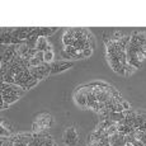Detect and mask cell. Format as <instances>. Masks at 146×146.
I'll return each instance as SVG.
<instances>
[{"instance_id": "6", "label": "cell", "mask_w": 146, "mask_h": 146, "mask_svg": "<svg viewBox=\"0 0 146 146\" xmlns=\"http://www.w3.org/2000/svg\"><path fill=\"white\" fill-rule=\"evenodd\" d=\"M125 118V116H123V113H118V112H112L111 116H109V119L113 121L114 123H118L121 119Z\"/></svg>"}, {"instance_id": "16", "label": "cell", "mask_w": 146, "mask_h": 146, "mask_svg": "<svg viewBox=\"0 0 146 146\" xmlns=\"http://www.w3.org/2000/svg\"><path fill=\"white\" fill-rule=\"evenodd\" d=\"M93 53V47L92 48H85V50H83V55H84V57H89V56Z\"/></svg>"}, {"instance_id": "22", "label": "cell", "mask_w": 146, "mask_h": 146, "mask_svg": "<svg viewBox=\"0 0 146 146\" xmlns=\"http://www.w3.org/2000/svg\"><path fill=\"white\" fill-rule=\"evenodd\" d=\"M140 141H141L144 145H146V133H144V136H142L141 139H140Z\"/></svg>"}, {"instance_id": "26", "label": "cell", "mask_w": 146, "mask_h": 146, "mask_svg": "<svg viewBox=\"0 0 146 146\" xmlns=\"http://www.w3.org/2000/svg\"><path fill=\"white\" fill-rule=\"evenodd\" d=\"M145 122H146V121H145Z\"/></svg>"}, {"instance_id": "11", "label": "cell", "mask_w": 146, "mask_h": 146, "mask_svg": "<svg viewBox=\"0 0 146 146\" xmlns=\"http://www.w3.org/2000/svg\"><path fill=\"white\" fill-rule=\"evenodd\" d=\"M52 60H53V52H52V51H47V52H44V62L50 64Z\"/></svg>"}, {"instance_id": "10", "label": "cell", "mask_w": 146, "mask_h": 146, "mask_svg": "<svg viewBox=\"0 0 146 146\" xmlns=\"http://www.w3.org/2000/svg\"><path fill=\"white\" fill-rule=\"evenodd\" d=\"M43 31H44V36L48 37V36H52V33H55L57 31V28H53V27H43Z\"/></svg>"}, {"instance_id": "20", "label": "cell", "mask_w": 146, "mask_h": 146, "mask_svg": "<svg viewBox=\"0 0 146 146\" xmlns=\"http://www.w3.org/2000/svg\"><path fill=\"white\" fill-rule=\"evenodd\" d=\"M132 145H133V146H145L141 141H140V140H135V141L132 142Z\"/></svg>"}, {"instance_id": "2", "label": "cell", "mask_w": 146, "mask_h": 146, "mask_svg": "<svg viewBox=\"0 0 146 146\" xmlns=\"http://www.w3.org/2000/svg\"><path fill=\"white\" fill-rule=\"evenodd\" d=\"M72 66L71 62H55L51 65V72L50 75H53V74H57V72H62L65 70L70 69Z\"/></svg>"}, {"instance_id": "7", "label": "cell", "mask_w": 146, "mask_h": 146, "mask_svg": "<svg viewBox=\"0 0 146 146\" xmlns=\"http://www.w3.org/2000/svg\"><path fill=\"white\" fill-rule=\"evenodd\" d=\"M28 51H29V47H28L26 43L24 44H18V46H17V52H18V55L26 56L28 53Z\"/></svg>"}, {"instance_id": "18", "label": "cell", "mask_w": 146, "mask_h": 146, "mask_svg": "<svg viewBox=\"0 0 146 146\" xmlns=\"http://www.w3.org/2000/svg\"><path fill=\"white\" fill-rule=\"evenodd\" d=\"M61 55H62L64 58H72V56L70 53H67L66 51H61Z\"/></svg>"}, {"instance_id": "14", "label": "cell", "mask_w": 146, "mask_h": 146, "mask_svg": "<svg viewBox=\"0 0 146 146\" xmlns=\"http://www.w3.org/2000/svg\"><path fill=\"white\" fill-rule=\"evenodd\" d=\"M135 70H136V69H135L133 66L128 65V64H127V65L125 66V71H126V75H131V74H132V72L135 71Z\"/></svg>"}, {"instance_id": "12", "label": "cell", "mask_w": 146, "mask_h": 146, "mask_svg": "<svg viewBox=\"0 0 146 146\" xmlns=\"http://www.w3.org/2000/svg\"><path fill=\"white\" fill-rule=\"evenodd\" d=\"M111 111H112V112H118V113H122L125 109H123V107H122V104H121V103H116V104H114V106L111 108Z\"/></svg>"}, {"instance_id": "23", "label": "cell", "mask_w": 146, "mask_h": 146, "mask_svg": "<svg viewBox=\"0 0 146 146\" xmlns=\"http://www.w3.org/2000/svg\"><path fill=\"white\" fill-rule=\"evenodd\" d=\"M14 146H27L24 142H21V141H18V142H14Z\"/></svg>"}, {"instance_id": "4", "label": "cell", "mask_w": 146, "mask_h": 146, "mask_svg": "<svg viewBox=\"0 0 146 146\" xmlns=\"http://www.w3.org/2000/svg\"><path fill=\"white\" fill-rule=\"evenodd\" d=\"M38 40H40V37H38V35H36V36H32V37H29L28 40L26 41V44L29 48H36L37 47V42Z\"/></svg>"}, {"instance_id": "25", "label": "cell", "mask_w": 146, "mask_h": 146, "mask_svg": "<svg viewBox=\"0 0 146 146\" xmlns=\"http://www.w3.org/2000/svg\"><path fill=\"white\" fill-rule=\"evenodd\" d=\"M126 146H133L132 144H126Z\"/></svg>"}, {"instance_id": "8", "label": "cell", "mask_w": 146, "mask_h": 146, "mask_svg": "<svg viewBox=\"0 0 146 146\" xmlns=\"http://www.w3.org/2000/svg\"><path fill=\"white\" fill-rule=\"evenodd\" d=\"M1 99L4 100V102H7L8 104H12V103L17 102V100L19 99V97H14V95H4V97H1Z\"/></svg>"}, {"instance_id": "17", "label": "cell", "mask_w": 146, "mask_h": 146, "mask_svg": "<svg viewBox=\"0 0 146 146\" xmlns=\"http://www.w3.org/2000/svg\"><path fill=\"white\" fill-rule=\"evenodd\" d=\"M121 104H122V107H123V109H125V111H128V109H131L130 104H128V103L126 102V100H123V102L121 103Z\"/></svg>"}, {"instance_id": "1", "label": "cell", "mask_w": 146, "mask_h": 146, "mask_svg": "<svg viewBox=\"0 0 146 146\" xmlns=\"http://www.w3.org/2000/svg\"><path fill=\"white\" fill-rule=\"evenodd\" d=\"M64 142L69 146H75L78 144V135L74 127H69L64 133Z\"/></svg>"}, {"instance_id": "27", "label": "cell", "mask_w": 146, "mask_h": 146, "mask_svg": "<svg viewBox=\"0 0 146 146\" xmlns=\"http://www.w3.org/2000/svg\"><path fill=\"white\" fill-rule=\"evenodd\" d=\"M145 146H146V145H145Z\"/></svg>"}, {"instance_id": "3", "label": "cell", "mask_w": 146, "mask_h": 146, "mask_svg": "<svg viewBox=\"0 0 146 146\" xmlns=\"http://www.w3.org/2000/svg\"><path fill=\"white\" fill-rule=\"evenodd\" d=\"M36 48L38 50V51H42V52H47V51H52L51 47L48 46V43H47L46 38L43 37H40V40L37 42V47Z\"/></svg>"}, {"instance_id": "24", "label": "cell", "mask_w": 146, "mask_h": 146, "mask_svg": "<svg viewBox=\"0 0 146 146\" xmlns=\"http://www.w3.org/2000/svg\"><path fill=\"white\" fill-rule=\"evenodd\" d=\"M141 53H142V55H144V56H145V58H146V50H144V51H142Z\"/></svg>"}, {"instance_id": "9", "label": "cell", "mask_w": 146, "mask_h": 146, "mask_svg": "<svg viewBox=\"0 0 146 146\" xmlns=\"http://www.w3.org/2000/svg\"><path fill=\"white\" fill-rule=\"evenodd\" d=\"M0 136L1 137H10L12 136V131H9L7 127L0 126Z\"/></svg>"}, {"instance_id": "21", "label": "cell", "mask_w": 146, "mask_h": 146, "mask_svg": "<svg viewBox=\"0 0 146 146\" xmlns=\"http://www.w3.org/2000/svg\"><path fill=\"white\" fill-rule=\"evenodd\" d=\"M144 58H145V56L142 55V53H137V60H139V61H141V62H142V60H144Z\"/></svg>"}, {"instance_id": "5", "label": "cell", "mask_w": 146, "mask_h": 146, "mask_svg": "<svg viewBox=\"0 0 146 146\" xmlns=\"http://www.w3.org/2000/svg\"><path fill=\"white\" fill-rule=\"evenodd\" d=\"M127 62H128V65L133 66L135 69H141V66H142V62H141V61L137 60V56H136V57L127 58Z\"/></svg>"}, {"instance_id": "15", "label": "cell", "mask_w": 146, "mask_h": 146, "mask_svg": "<svg viewBox=\"0 0 146 146\" xmlns=\"http://www.w3.org/2000/svg\"><path fill=\"white\" fill-rule=\"evenodd\" d=\"M37 83H38V80H32V81H31V83L29 84H28V85L26 86V88H23V90L24 92H26V90H28V89H31V88H33V86H35V85H37Z\"/></svg>"}, {"instance_id": "13", "label": "cell", "mask_w": 146, "mask_h": 146, "mask_svg": "<svg viewBox=\"0 0 146 146\" xmlns=\"http://www.w3.org/2000/svg\"><path fill=\"white\" fill-rule=\"evenodd\" d=\"M41 64H44V62H41V60L37 57H32L29 61V66H40Z\"/></svg>"}, {"instance_id": "19", "label": "cell", "mask_w": 146, "mask_h": 146, "mask_svg": "<svg viewBox=\"0 0 146 146\" xmlns=\"http://www.w3.org/2000/svg\"><path fill=\"white\" fill-rule=\"evenodd\" d=\"M8 107H9V104H8L7 102H4V100L1 99V103H0V108H1V109H7Z\"/></svg>"}]
</instances>
